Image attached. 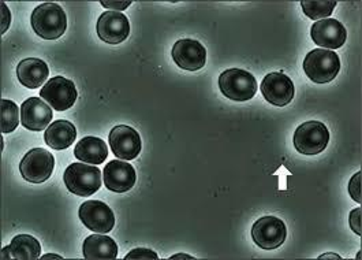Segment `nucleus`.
<instances>
[{"label": "nucleus", "mask_w": 362, "mask_h": 260, "mask_svg": "<svg viewBox=\"0 0 362 260\" xmlns=\"http://www.w3.org/2000/svg\"><path fill=\"white\" fill-rule=\"evenodd\" d=\"M173 60L181 69L196 72L205 66L206 51L197 40L182 39L173 47Z\"/></svg>", "instance_id": "16"}, {"label": "nucleus", "mask_w": 362, "mask_h": 260, "mask_svg": "<svg viewBox=\"0 0 362 260\" xmlns=\"http://www.w3.org/2000/svg\"><path fill=\"white\" fill-rule=\"evenodd\" d=\"M302 10L310 20H327L337 7L335 0H302Z\"/></svg>", "instance_id": "22"}, {"label": "nucleus", "mask_w": 362, "mask_h": 260, "mask_svg": "<svg viewBox=\"0 0 362 260\" xmlns=\"http://www.w3.org/2000/svg\"><path fill=\"white\" fill-rule=\"evenodd\" d=\"M310 36L317 45L322 47V50H338L346 43L347 32L339 21L327 18L313 23Z\"/></svg>", "instance_id": "14"}, {"label": "nucleus", "mask_w": 362, "mask_h": 260, "mask_svg": "<svg viewBox=\"0 0 362 260\" xmlns=\"http://www.w3.org/2000/svg\"><path fill=\"white\" fill-rule=\"evenodd\" d=\"M341 70L338 54L329 50L317 48L310 51L303 60V72L308 79L316 84H327L335 80Z\"/></svg>", "instance_id": "3"}, {"label": "nucleus", "mask_w": 362, "mask_h": 260, "mask_svg": "<svg viewBox=\"0 0 362 260\" xmlns=\"http://www.w3.org/2000/svg\"><path fill=\"white\" fill-rule=\"evenodd\" d=\"M0 129L1 133H11L18 128L20 123V114H18V106L14 101L3 99L0 101Z\"/></svg>", "instance_id": "23"}, {"label": "nucleus", "mask_w": 362, "mask_h": 260, "mask_svg": "<svg viewBox=\"0 0 362 260\" xmlns=\"http://www.w3.org/2000/svg\"><path fill=\"white\" fill-rule=\"evenodd\" d=\"M101 6L105 9H110L111 11L117 10H126L132 6V1H100Z\"/></svg>", "instance_id": "28"}, {"label": "nucleus", "mask_w": 362, "mask_h": 260, "mask_svg": "<svg viewBox=\"0 0 362 260\" xmlns=\"http://www.w3.org/2000/svg\"><path fill=\"white\" fill-rule=\"evenodd\" d=\"M103 180L105 188L111 192L124 193L136 185L137 174L130 163L122 160H111L105 164Z\"/></svg>", "instance_id": "12"}, {"label": "nucleus", "mask_w": 362, "mask_h": 260, "mask_svg": "<svg viewBox=\"0 0 362 260\" xmlns=\"http://www.w3.org/2000/svg\"><path fill=\"white\" fill-rule=\"evenodd\" d=\"M52 117V107L41 98H29L21 106V123L32 132L45 130Z\"/></svg>", "instance_id": "15"}, {"label": "nucleus", "mask_w": 362, "mask_h": 260, "mask_svg": "<svg viewBox=\"0 0 362 260\" xmlns=\"http://www.w3.org/2000/svg\"><path fill=\"white\" fill-rule=\"evenodd\" d=\"M287 237L284 222L276 217H262L252 227V239L265 251L276 249Z\"/></svg>", "instance_id": "9"}, {"label": "nucleus", "mask_w": 362, "mask_h": 260, "mask_svg": "<svg viewBox=\"0 0 362 260\" xmlns=\"http://www.w3.org/2000/svg\"><path fill=\"white\" fill-rule=\"evenodd\" d=\"M74 155L77 159L83 163L101 164L108 157V148H107L105 141L101 140L99 137L88 136V137H83L76 145Z\"/></svg>", "instance_id": "21"}, {"label": "nucleus", "mask_w": 362, "mask_h": 260, "mask_svg": "<svg viewBox=\"0 0 362 260\" xmlns=\"http://www.w3.org/2000/svg\"><path fill=\"white\" fill-rule=\"evenodd\" d=\"M54 167V155L44 148H35L30 149L21 160V176L28 182L42 183L52 176Z\"/></svg>", "instance_id": "6"}, {"label": "nucleus", "mask_w": 362, "mask_h": 260, "mask_svg": "<svg viewBox=\"0 0 362 260\" xmlns=\"http://www.w3.org/2000/svg\"><path fill=\"white\" fill-rule=\"evenodd\" d=\"M260 89L264 99L276 107H284L291 103L296 94L293 81L283 73H269L265 76Z\"/></svg>", "instance_id": "11"}, {"label": "nucleus", "mask_w": 362, "mask_h": 260, "mask_svg": "<svg viewBox=\"0 0 362 260\" xmlns=\"http://www.w3.org/2000/svg\"><path fill=\"white\" fill-rule=\"evenodd\" d=\"M39 240L29 234L16 236L8 247L1 249V259L36 260L40 258Z\"/></svg>", "instance_id": "17"}, {"label": "nucleus", "mask_w": 362, "mask_h": 260, "mask_svg": "<svg viewBox=\"0 0 362 260\" xmlns=\"http://www.w3.org/2000/svg\"><path fill=\"white\" fill-rule=\"evenodd\" d=\"M49 76L48 64L37 58L21 60L17 67V77L21 84L29 89H37Z\"/></svg>", "instance_id": "18"}, {"label": "nucleus", "mask_w": 362, "mask_h": 260, "mask_svg": "<svg viewBox=\"0 0 362 260\" xmlns=\"http://www.w3.org/2000/svg\"><path fill=\"white\" fill-rule=\"evenodd\" d=\"M78 214L81 222L86 226V229L95 233L107 234L115 226V215L112 210L100 200L85 201L81 204Z\"/></svg>", "instance_id": "8"}, {"label": "nucleus", "mask_w": 362, "mask_h": 260, "mask_svg": "<svg viewBox=\"0 0 362 260\" xmlns=\"http://www.w3.org/2000/svg\"><path fill=\"white\" fill-rule=\"evenodd\" d=\"M126 260L132 259H141V260H149V259H159L158 254L152 249H146V248H137V249H133L130 254H127L124 256Z\"/></svg>", "instance_id": "25"}, {"label": "nucleus", "mask_w": 362, "mask_h": 260, "mask_svg": "<svg viewBox=\"0 0 362 260\" xmlns=\"http://www.w3.org/2000/svg\"><path fill=\"white\" fill-rule=\"evenodd\" d=\"M98 35L108 44H121L130 35V22L119 11H105L98 21Z\"/></svg>", "instance_id": "13"}, {"label": "nucleus", "mask_w": 362, "mask_h": 260, "mask_svg": "<svg viewBox=\"0 0 362 260\" xmlns=\"http://www.w3.org/2000/svg\"><path fill=\"white\" fill-rule=\"evenodd\" d=\"M63 181L66 188L77 196H92L101 188V171L95 164L73 163L64 174Z\"/></svg>", "instance_id": "2"}, {"label": "nucleus", "mask_w": 362, "mask_h": 260, "mask_svg": "<svg viewBox=\"0 0 362 260\" xmlns=\"http://www.w3.org/2000/svg\"><path fill=\"white\" fill-rule=\"evenodd\" d=\"M361 171H358L357 174L353 176V179L349 182V193L351 196V199L361 204Z\"/></svg>", "instance_id": "24"}, {"label": "nucleus", "mask_w": 362, "mask_h": 260, "mask_svg": "<svg viewBox=\"0 0 362 260\" xmlns=\"http://www.w3.org/2000/svg\"><path fill=\"white\" fill-rule=\"evenodd\" d=\"M361 214L362 210L358 207L356 210H353L350 213V217H349V222H350V227L354 233H357L358 236H361Z\"/></svg>", "instance_id": "26"}, {"label": "nucleus", "mask_w": 362, "mask_h": 260, "mask_svg": "<svg viewBox=\"0 0 362 260\" xmlns=\"http://www.w3.org/2000/svg\"><path fill=\"white\" fill-rule=\"evenodd\" d=\"M294 147L303 155H317L329 142V132L319 120H309L300 125L294 133Z\"/></svg>", "instance_id": "5"}, {"label": "nucleus", "mask_w": 362, "mask_h": 260, "mask_svg": "<svg viewBox=\"0 0 362 260\" xmlns=\"http://www.w3.org/2000/svg\"><path fill=\"white\" fill-rule=\"evenodd\" d=\"M221 94L234 101H247L257 92V81L246 70L228 69L219 77Z\"/></svg>", "instance_id": "4"}, {"label": "nucleus", "mask_w": 362, "mask_h": 260, "mask_svg": "<svg viewBox=\"0 0 362 260\" xmlns=\"http://www.w3.org/2000/svg\"><path fill=\"white\" fill-rule=\"evenodd\" d=\"M77 89L71 80L62 76L48 81L40 91V98L47 101L54 110L66 111L74 106L77 101Z\"/></svg>", "instance_id": "7"}, {"label": "nucleus", "mask_w": 362, "mask_h": 260, "mask_svg": "<svg viewBox=\"0 0 362 260\" xmlns=\"http://www.w3.org/2000/svg\"><path fill=\"white\" fill-rule=\"evenodd\" d=\"M170 259H194L193 256H190V255H185V254H180V255H174V256H171Z\"/></svg>", "instance_id": "30"}, {"label": "nucleus", "mask_w": 362, "mask_h": 260, "mask_svg": "<svg viewBox=\"0 0 362 260\" xmlns=\"http://www.w3.org/2000/svg\"><path fill=\"white\" fill-rule=\"evenodd\" d=\"M41 259H62L61 255H54V254H48V255H44L41 256Z\"/></svg>", "instance_id": "31"}, {"label": "nucleus", "mask_w": 362, "mask_h": 260, "mask_svg": "<svg viewBox=\"0 0 362 260\" xmlns=\"http://www.w3.org/2000/svg\"><path fill=\"white\" fill-rule=\"evenodd\" d=\"M319 259H342V258L337 254H324Z\"/></svg>", "instance_id": "29"}, {"label": "nucleus", "mask_w": 362, "mask_h": 260, "mask_svg": "<svg viewBox=\"0 0 362 260\" xmlns=\"http://www.w3.org/2000/svg\"><path fill=\"white\" fill-rule=\"evenodd\" d=\"M30 23L41 39L57 40L64 35L67 29V17L59 4L44 3L33 10Z\"/></svg>", "instance_id": "1"}, {"label": "nucleus", "mask_w": 362, "mask_h": 260, "mask_svg": "<svg viewBox=\"0 0 362 260\" xmlns=\"http://www.w3.org/2000/svg\"><path fill=\"white\" fill-rule=\"evenodd\" d=\"M110 147L117 158L136 159L141 152V137L139 132L127 125H118L110 133Z\"/></svg>", "instance_id": "10"}, {"label": "nucleus", "mask_w": 362, "mask_h": 260, "mask_svg": "<svg viewBox=\"0 0 362 260\" xmlns=\"http://www.w3.org/2000/svg\"><path fill=\"white\" fill-rule=\"evenodd\" d=\"M10 23H11V13L6 6V3L1 1V32H0L1 35L7 32V29L10 28Z\"/></svg>", "instance_id": "27"}, {"label": "nucleus", "mask_w": 362, "mask_h": 260, "mask_svg": "<svg viewBox=\"0 0 362 260\" xmlns=\"http://www.w3.org/2000/svg\"><path fill=\"white\" fill-rule=\"evenodd\" d=\"M82 252L85 259H115L118 256V245L111 237L98 233L86 237Z\"/></svg>", "instance_id": "20"}, {"label": "nucleus", "mask_w": 362, "mask_h": 260, "mask_svg": "<svg viewBox=\"0 0 362 260\" xmlns=\"http://www.w3.org/2000/svg\"><path fill=\"white\" fill-rule=\"evenodd\" d=\"M77 139L76 126L69 120H59L52 122L44 133V140L52 149L62 151L73 145Z\"/></svg>", "instance_id": "19"}]
</instances>
